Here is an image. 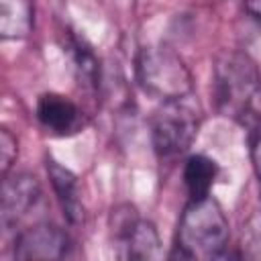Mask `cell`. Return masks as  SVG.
Masks as SVG:
<instances>
[{"mask_svg": "<svg viewBox=\"0 0 261 261\" xmlns=\"http://www.w3.org/2000/svg\"><path fill=\"white\" fill-rule=\"evenodd\" d=\"M214 98L218 110L239 122L261 120V71L241 51L222 53L214 65Z\"/></svg>", "mask_w": 261, "mask_h": 261, "instance_id": "cell-1", "label": "cell"}, {"mask_svg": "<svg viewBox=\"0 0 261 261\" xmlns=\"http://www.w3.org/2000/svg\"><path fill=\"white\" fill-rule=\"evenodd\" d=\"M228 245V220L220 204L208 194L190 200L175 234V257L214 259L222 257Z\"/></svg>", "mask_w": 261, "mask_h": 261, "instance_id": "cell-2", "label": "cell"}, {"mask_svg": "<svg viewBox=\"0 0 261 261\" xmlns=\"http://www.w3.org/2000/svg\"><path fill=\"white\" fill-rule=\"evenodd\" d=\"M137 80L157 100H175L192 94L194 80L184 59L167 45L141 47L137 55Z\"/></svg>", "mask_w": 261, "mask_h": 261, "instance_id": "cell-3", "label": "cell"}, {"mask_svg": "<svg viewBox=\"0 0 261 261\" xmlns=\"http://www.w3.org/2000/svg\"><path fill=\"white\" fill-rule=\"evenodd\" d=\"M188 98L163 100L151 118V141L159 157L167 159L186 153L198 135L200 114Z\"/></svg>", "mask_w": 261, "mask_h": 261, "instance_id": "cell-4", "label": "cell"}, {"mask_svg": "<svg viewBox=\"0 0 261 261\" xmlns=\"http://www.w3.org/2000/svg\"><path fill=\"white\" fill-rule=\"evenodd\" d=\"M110 228L124 259H157L161 257V241L151 220L139 218L135 206L122 204L112 210Z\"/></svg>", "mask_w": 261, "mask_h": 261, "instance_id": "cell-5", "label": "cell"}, {"mask_svg": "<svg viewBox=\"0 0 261 261\" xmlns=\"http://www.w3.org/2000/svg\"><path fill=\"white\" fill-rule=\"evenodd\" d=\"M69 237L51 222H37L22 228L14 239V257L20 261L63 259L69 253Z\"/></svg>", "mask_w": 261, "mask_h": 261, "instance_id": "cell-6", "label": "cell"}, {"mask_svg": "<svg viewBox=\"0 0 261 261\" xmlns=\"http://www.w3.org/2000/svg\"><path fill=\"white\" fill-rule=\"evenodd\" d=\"M41 184L31 173H18L14 177H2L0 192V216L4 228H14L27 218L41 202Z\"/></svg>", "mask_w": 261, "mask_h": 261, "instance_id": "cell-7", "label": "cell"}, {"mask_svg": "<svg viewBox=\"0 0 261 261\" xmlns=\"http://www.w3.org/2000/svg\"><path fill=\"white\" fill-rule=\"evenodd\" d=\"M37 120L41 126L57 137L73 135L82 128V112L69 98L49 92L41 94L37 100Z\"/></svg>", "mask_w": 261, "mask_h": 261, "instance_id": "cell-8", "label": "cell"}, {"mask_svg": "<svg viewBox=\"0 0 261 261\" xmlns=\"http://www.w3.org/2000/svg\"><path fill=\"white\" fill-rule=\"evenodd\" d=\"M45 163H47L49 181H51L53 192L57 196V202L63 210V216L67 218L69 224H82L86 212H84V202H82L80 184H77L75 173L69 171L67 167H63L53 157H47Z\"/></svg>", "mask_w": 261, "mask_h": 261, "instance_id": "cell-9", "label": "cell"}, {"mask_svg": "<svg viewBox=\"0 0 261 261\" xmlns=\"http://www.w3.org/2000/svg\"><path fill=\"white\" fill-rule=\"evenodd\" d=\"M35 27L33 0H0V37L4 41L27 39Z\"/></svg>", "mask_w": 261, "mask_h": 261, "instance_id": "cell-10", "label": "cell"}, {"mask_svg": "<svg viewBox=\"0 0 261 261\" xmlns=\"http://www.w3.org/2000/svg\"><path fill=\"white\" fill-rule=\"evenodd\" d=\"M216 177H218V165L208 155L198 153V155H192L186 161L184 181H186V188H188L192 200L208 196L212 186H214V181H216Z\"/></svg>", "mask_w": 261, "mask_h": 261, "instance_id": "cell-11", "label": "cell"}, {"mask_svg": "<svg viewBox=\"0 0 261 261\" xmlns=\"http://www.w3.org/2000/svg\"><path fill=\"white\" fill-rule=\"evenodd\" d=\"M69 53H71L73 69L77 73L80 84L88 88H100V65L94 53L90 51V47L82 45L80 41H73L69 43Z\"/></svg>", "mask_w": 261, "mask_h": 261, "instance_id": "cell-12", "label": "cell"}, {"mask_svg": "<svg viewBox=\"0 0 261 261\" xmlns=\"http://www.w3.org/2000/svg\"><path fill=\"white\" fill-rule=\"evenodd\" d=\"M241 247L247 257H261V210L253 212L243 226Z\"/></svg>", "mask_w": 261, "mask_h": 261, "instance_id": "cell-13", "label": "cell"}, {"mask_svg": "<svg viewBox=\"0 0 261 261\" xmlns=\"http://www.w3.org/2000/svg\"><path fill=\"white\" fill-rule=\"evenodd\" d=\"M16 153H18L16 139L12 137V133L8 128H2L0 130V171H2V177L8 175V171L16 159Z\"/></svg>", "mask_w": 261, "mask_h": 261, "instance_id": "cell-14", "label": "cell"}, {"mask_svg": "<svg viewBox=\"0 0 261 261\" xmlns=\"http://www.w3.org/2000/svg\"><path fill=\"white\" fill-rule=\"evenodd\" d=\"M251 165H253V171L255 175L261 179V120L257 124H253V130H251Z\"/></svg>", "mask_w": 261, "mask_h": 261, "instance_id": "cell-15", "label": "cell"}, {"mask_svg": "<svg viewBox=\"0 0 261 261\" xmlns=\"http://www.w3.org/2000/svg\"><path fill=\"white\" fill-rule=\"evenodd\" d=\"M245 4V10L255 16V18H261V0H243Z\"/></svg>", "mask_w": 261, "mask_h": 261, "instance_id": "cell-16", "label": "cell"}]
</instances>
